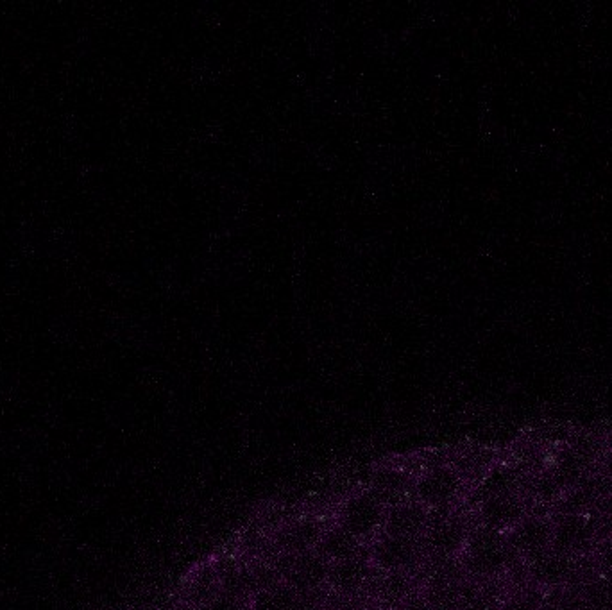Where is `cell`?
I'll return each mask as SVG.
<instances>
[{
	"instance_id": "1",
	"label": "cell",
	"mask_w": 612,
	"mask_h": 610,
	"mask_svg": "<svg viewBox=\"0 0 612 610\" xmlns=\"http://www.w3.org/2000/svg\"><path fill=\"white\" fill-rule=\"evenodd\" d=\"M516 557L507 535L473 526L466 548L460 555V566L466 577L478 582H494L509 569Z\"/></svg>"
},
{
	"instance_id": "2",
	"label": "cell",
	"mask_w": 612,
	"mask_h": 610,
	"mask_svg": "<svg viewBox=\"0 0 612 610\" xmlns=\"http://www.w3.org/2000/svg\"><path fill=\"white\" fill-rule=\"evenodd\" d=\"M466 492V480L450 462H430L416 471L412 498L439 514L457 509Z\"/></svg>"
},
{
	"instance_id": "3",
	"label": "cell",
	"mask_w": 612,
	"mask_h": 610,
	"mask_svg": "<svg viewBox=\"0 0 612 610\" xmlns=\"http://www.w3.org/2000/svg\"><path fill=\"white\" fill-rule=\"evenodd\" d=\"M385 514L387 507L364 487L362 491L349 494L340 503L333 516V523L353 535L360 543L369 546L382 534Z\"/></svg>"
},
{
	"instance_id": "4",
	"label": "cell",
	"mask_w": 612,
	"mask_h": 610,
	"mask_svg": "<svg viewBox=\"0 0 612 610\" xmlns=\"http://www.w3.org/2000/svg\"><path fill=\"white\" fill-rule=\"evenodd\" d=\"M473 525L459 510L439 512L432 517V523L423 535L426 560H457L466 548Z\"/></svg>"
},
{
	"instance_id": "5",
	"label": "cell",
	"mask_w": 612,
	"mask_h": 610,
	"mask_svg": "<svg viewBox=\"0 0 612 610\" xmlns=\"http://www.w3.org/2000/svg\"><path fill=\"white\" fill-rule=\"evenodd\" d=\"M373 568L382 573H421L426 553L421 539L380 534L367 546Z\"/></svg>"
},
{
	"instance_id": "6",
	"label": "cell",
	"mask_w": 612,
	"mask_h": 610,
	"mask_svg": "<svg viewBox=\"0 0 612 610\" xmlns=\"http://www.w3.org/2000/svg\"><path fill=\"white\" fill-rule=\"evenodd\" d=\"M272 562L280 573L281 582L290 585L298 593L306 596L328 593L326 587L332 564L324 560L317 551L274 557Z\"/></svg>"
},
{
	"instance_id": "7",
	"label": "cell",
	"mask_w": 612,
	"mask_h": 610,
	"mask_svg": "<svg viewBox=\"0 0 612 610\" xmlns=\"http://www.w3.org/2000/svg\"><path fill=\"white\" fill-rule=\"evenodd\" d=\"M328 525L330 521L326 517L315 514L290 517L269 534L272 557H287L314 551Z\"/></svg>"
},
{
	"instance_id": "8",
	"label": "cell",
	"mask_w": 612,
	"mask_h": 610,
	"mask_svg": "<svg viewBox=\"0 0 612 610\" xmlns=\"http://www.w3.org/2000/svg\"><path fill=\"white\" fill-rule=\"evenodd\" d=\"M475 509L476 521H478L476 526H482L485 530L498 532V534H509L525 514L523 503L516 492H507V494H498V496L478 500Z\"/></svg>"
},
{
	"instance_id": "9",
	"label": "cell",
	"mask_w": 612,
	"mask_h": 610,
	"mask_svg": "<svg viewBox=\"0 0 612 610\" xmlns=\"http://www.w3.org/2000/svg\"><path fill=\"white\" fill-rule=\"evenodd\" d=\"M416 473L403 466H378L367 482V491L374 494L389 509L412 498Z\"/></svg>"
},
{
	"instance_id": "10",
	"label": "cell",
	"mask_w": 612,
	"mask_h": 610,
	"mask_svg": "<svg viewBox=\"0 0 612 610\" xmlns=\"http://www.w3.org/2000/svg\"><path fill=\"white\" fill-rule=\"evenodd\" d=\"M421 577L419 573H382L376 571L373 582L367 589V603L392 610L410 596L419 593Z\"/></svg>"
},
{
	"instance_id": "11",
	"label": "cell",
	"mask_w": 612,
	"mask_h": 610,
	"mask_svg": "<svg viewBox=\"0 0 612 610\" xmlns=\"http://www.w3.org/2000/svg\"><path fill=\"white\" fill-rule=\"evenodd\" d=\"M432 517L434 512H430L414 498L401 501L398 505H392L387 509L382 534L423 539L428 526L432 523Z\"/></svg>"
},
{
	"instance_id": "12",
	"label": "cell",
	"mask_w": 612,
	"mask_h": 610,
	"mask_svg": "<svg viewBox=\"0 0 612 610\" xmlns=\"http://www.w3.org/2000/svg\"><path fill=\"white\" fill-rule=\"evenodd\" d=\"M326 600L328 593L306 596L280 582L253 594L249 600V610H315Z\"/></svg>"
},
{
	"instance_id": "13",
	"label": "cell",
	"mask_w": 612,
	"mask_h": 610,
	"mask_svg": "<svg viewBox=\"0 0 612 610\" xmlns=\"http://www.w3.org/2000/svg\"><path fill=\"white\" fill-rule=\"evenodd\" d=\"M219 593H221V580H219L215 560H210L192 571V575L183 585L181 602L190 603L201 609Z\"/></svg>"
},
{
	"instance_id": "14",
	"label": "cell",
	"mask_w": 612,
	"mask_h": 610,
	"mask_svg": "<svg viewBox=\"0 0 612 610\" xmlns=\"http://www.w3.org/2000/svg\"><path fill=\"white\" fill-rule=\"evenodd\" d=\"M315 551L324 560H328L330 564H335L340 560L353 559V557L366 553L367 546L360 543L353 535L348 534L346 530H342L339 525L330 521V525L326 526L323 537H321Z\"/></svg>"
},
{
	"instance_id": "15",
	"label": "cell",
	"mask_w": 612,
	"mask_h": 610,
	"mask_svg": "<svg viewBox=\"0 0 612 610\" xmlns=\"http://www.w3.org/2000/svg\"><path fill=\"white\" fill-rule=\"evenodd\" d=\"M507 541L516 555L536 557V553L544 550L550 541V530L536 519H521L507 534Z\"/></svg>"
},
{
	"instance_id": "16",
	"label": "cell",
	"mask_w": 612,
	"mask_h": 610,
	"mask_svg": "<svg viewBox=\"0 0 612 610\" xmlns=\"http://www.w3.org/2000/svg\"><path fill=\"white\" fill-rule=\"evenodd\" d=\"M43 233L45 228H40L33 219L20 217L13 228L6 229V240L20 255L43 260Z\"/></svg>"
},
{
	"instance_id": "17",
	"label": "cell",
	"mask_w": 612,
	"mask_h": 610,
	"mask_svg": "<svg viewBox=\"0 0 612 610\" xmlns=\"http://www.w3.org/2000/svg\"><path fill=\"white\" fill-rule=\"evenodd\" d=\"M77 253H79V238L74 229H45L43 260H74Z\"/></svg>"
},
{
	"instance_id": "18",
	"label": "cell",
	"mask_w": 612,
	"mask_h": 610,
	"mask_svg": "<svg viewBox=\"0 0 612 610\" xmlns=\"http://www.w3.org/2000/svg\"><path fill=\"white\" fill-rule=\"evenodd\" d=\"M457 610H498L494 582H478L468 578L460 594Z\"/></svg>"
},
{
	"instance_id": "19",
	"label": "cell",
	"mask_w": 612,
	"mask_h": 610,
	"mask_svg": "<svg viewBox=\"0 0 612 610\" xmlns=\"http://www.w3.org/2000/svg\"><path fill=\"white\" fill-rule=\"evenodd\" d=\"M79 330H81V324L77 315L70 314V312H61V314L51 315V319L47 322V328L45 333L51 340L52 344H58V346H74L77 339H79Z\"/></svg>"
},
{
	"instance_id": "20",
	"label": "cell",
	"mask_w": 612,
	"mask_h": 610,
	"mask_svg": "<svg viewBox=\"0 0 612 610\" xmlns=\"http://www.w3.org/2000/svg\"><path fill=\"white\" fill-rule=\"evenodd\" d=\"M589 539H591V526L587 525V521L584 523L580 517H570L559 526V530H555V543L559 544L561 553L586 546Z\"/></svg>"
},
{
	"instance_id": "21",
	"label": "cell",
	"mask_w": 612,
	"mask_h": 610,
	"mask_svg": "<svg viewBox=\"0 0 612 610\" xmlns=\"http://www.w3.org/2000/svg\"><path fill=\"white\" fill-rule=\"evenodd\" d=\"M249 600L240 594L221 591L217 596H213L210 602L206 603L201 610H249Z\"/></svg>"
},
{
	"instance_id": "22",
	"label": "cell",
	"mask_w": 612,
	"mask_h": 610,
	"mask_svg": "<svg viewBox=\"0 0 612 610\" xmlns=\"http://www.w3.org/2000/svg\"><path fill=\"white\" fill-rule=\"evenodd\" d=\"M2 287L8 294H15L22 285V262L18 256H8L2 263Z\"/></svg>"
},
{
	"instance_id": "23",
	"label": "cell",
	"mask_w": 612,
	"mask_h": 610,
	"mask_svg": "<svg viewBox=\"0 0 612 610\" xmlns=\"http://www.w3.org/2000/svg\"><path fill=\"white\" fill-rule=\"evenodd\" d=\"M94 52V34L88 26L79 27L74 36V54L79 60H88Z\"/></svg>"
},
{
	"instance_id": "24",
	"label": "cell",
	"mask_w": 612,
	"mask_h": 610,
	"mask_svg": "<svg viewBox=\"0 0 612 610\" xmlns=\"http://www.w3.org/2000/svg\"><path fill=\"white\" fill-rule=\"evenodd\" d=\"M60 136L61 140L70 147H76L81 131H79V122L74 113H65L60 120Z\"/></svg>"
},
{
	"instance_id": "25",
	"label": "cell",
	"mask_w": 612,
	"mask_h": 610,
	"mask_svg": "<svg viewBox=\"0 0 612 610\" xmlns=\"http://www.w3.org/2000/svg\"><path fill=\"white\" fill-rule=\"evenodd\" d=\"M102 169H104V167H102V165H97V163H83V165H79L76 169L77 185H88L95 174L101 172Z\"/></svg>"
},
{
	"instance_id": "26",
	"label": "cell",
	"mask_w": 612,
	"mask_h": 610,
	"mask_svg": "<svg viewBox=\"0 0 612 610\" xmlns=\"http://www.w3.org/2000/svg\"><path fill=\"white\" fill-rule=\"evenodd\" d=\"M392 610H430L428 609V605H426L425 600H423V596L421 594L416 593L414 596H410L408 600L400 603L398 607H394Z\"/></svg>"
},
{
	"instance_id": "27",
	"label": "cell",
	"mask_w": 612,
	"mask_h": 610,
	"mask_svg": "<svg viewBox=\"0 0 612 610\" xmlns=\"http://www.w3.org/2000/svg\"><path fill=\"white\" fill-rule=\"evenodd\" d=\"M49 210H51L49 201H36V212L42 213L43 217H47Z\"/></svg>"
},
{
	"instance_id": "28",
	"label": "cell",
	"mask_w": 612,
	"mask_h": 610,
	"mask_svg": "<svg viewBox=\"0 0 612 610\" xmlns=\"http://www.w3.org/2000/svg\"><path fill=\"white\" fill-rule=\"evenodd\" d=\"M167 610H201V609H199V607H194V605H190V603L181 602V600H179L178 603H174V605H172V607H170V609H167Z\"/></svg>"
},
{
	"instance_id": "29",
	"label": "cell",
	"mask_w": 612,
	"mask_h": 610,
	"mask_svg": "<svg viewBox=\"0 0 612 610\" xmlns=\"http://www.w3.org/2000/svg\"><path fill=\"white\" fill-rule=\"evenodd\" d=\"M353 610H389L385 609V607H380V605H376V603H364V605H360L357 609Z\"/></svg>"
},
{
	"instance_id": "30",
	"label": "cell",
	"mask_w": 612,
	"mask_h": 610,
	"mask_svg": "<svg viewBox=\"0 0 612 610\" xmlns=\"http://www.w3.org/2000/svg\"><path fill=\"white\" fill-rule=\"evenodd\" d=\"M315 610H340V609L339 607H335V605H333V603L330 602V598H328V600H326V602H324L323 605L319 607V609H315Z\"/></svg>"
},
{
	"instance_id": "31",
	"label": "cell",
	"mask_w": 612,
	"mask_h": 610,
	"mask_svg": "<svg viewBox=\"0 0 612 610\" xmlns=\"http://www.w3.org/2000/svg\"><path fill=\"white\" fill-rule=\"evenodd\" d=\"M8 256V249H6V246L0 242V263L6 262V258H8Z\"/></svg>"
}]
</instances>
